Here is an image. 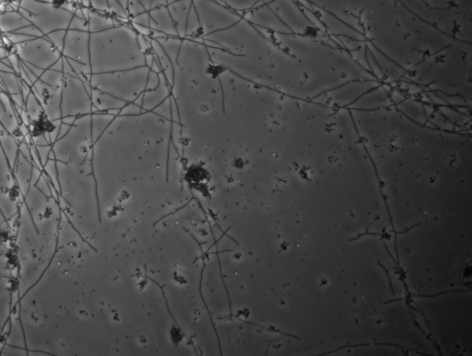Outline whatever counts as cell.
Listing matches in <instances>:
<instances>
[{
	"label": "cell",
	"instance_id": "6da1fadb",
	"mask_svg": "<svg viewBox=\"0 0 472 356\" xmlns=\"http://www.w3.org/2000/svg\"><path fill=\"white\" fill-rule=\"evenodd\" d=\"M160 76L154 71H150L149 80L146 86V90H154L160 85Z\"/></svg>",
	"mask_w": 472,
	"mask_h": 356
},
{
	"label": "cell",
	"instance_id": "7a4b0ae2",
	"mask_svg": "<svg viewBox=\"0 0 472 356\" xmlns=\"http://www.w3.org/2000/svg\"><path fill=\"white\" fill-rule=\"evenodd\" d=\"M142 110V107L136 105L134 103H131L129 105H125L120 110L119 115H138Z\"/></svg>",
	"mask_w": 472,
	"mask_h": 356
},
{
	"label": "cell",
	"instance_id": "3957f363",
	"mask_svg": "<svg viewBox=\"0 0 472 356\" xmlns=\"http://www.w3.org/2000/svg\"><path fill=\"white\" fill-rule=\"evenodd\" d=\"M133 26L136 29V31L138 32V34H142L143 36H150V32H151V29L150 27L144 26V25H142V24H137V23H133Z\"/></svg>",
	"mask_w": 472,
	"mask_h": 356
},
{
	"label": "cell",
	"instance_id": "277c9868",
	"mask_svg": "<svg viewBox=\"0 0 472 356\" xmlns=\"http://www.w3.org/2000/svg\"><path fill=\"white\" fill-rule=\"evenodd\" d=\"M150 36L154 39H162V38H165L167 34H165L164 31H159V30H151Z\"/></svg>",
	"mask_w": 472,
	"mask_h": 356
},
{
	"label": "cell",
	"instance_id": "5b68a950",
	"mask_svg": "<svg viewBox=\"0 0 472 356\" xmlns=\"http://www.w3.org/2000/svg\"><path fill=\"white\" fill-rule=\"evenodd\" d=\"M145 60L146 63H147V66L150 67L152 65V63L154 61V54H147V55H145Z\"/></svg>",
	"mask_w": 472,
	"mask_h": 356
},
{
	"label": "cell",
	"instance_id": "8992f818",
	"mask_svg": "<svg viewBox=\"0 0 472 356\" xmlns=\"http://www.w3.org/2000/svg\"><path fill=\"white\" fill-rule=\"evenodd\" d=\"M380 265H381V267H382V268L384 269V272H386V273H387V275H388V277H389V283H390V288H391V291H392V294H393V295H395V293H394V290H393L392 282H391V278H390V275H389V270H388V269L386 268V267H384V266H383V265H382V264H380Z\"/></svg>",
	"mask_w": 472,
	"mask_h": 356
}]
</instances>
